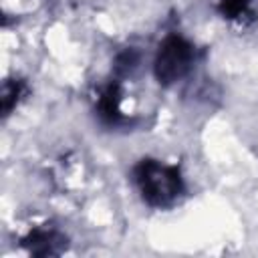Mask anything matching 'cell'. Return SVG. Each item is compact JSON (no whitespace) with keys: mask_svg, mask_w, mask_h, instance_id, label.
I'll use <instances>...</instances> for the list:
<instances>
[{"mask_svg":"<svg viewBox=\"0 0 258 258\" xmlns=\"http://www.w3.org/2000/svg\"><path fill=\"white\" fill-rule=\"evenodd\" d=\"M194 58V50L189 42H185L179 36H169L159 46L157 58H155V77L159 83L169 85L177 79H181Z\"/></svg>","mask_w":258,"mask_h":258,"instance_id":"cell-2","label":"cell"},{"mask_svg":"<svg viewBox=\"0 0 258 258\" xmlns=\"http://www.w3.org/2000/svg\"><path fill=\"white\" fill-rule=\"evenodd\" d=\"M16 99H18V83H8L4 87V93H2V109L8 111Z\"/></svg>","mask_w":258,"mask_h":258,"instance_id":"cell-3","label":"cell"},{"mask_svg":"<svg viewBox=\"0 0 258 258\" xmlns=\"http://www.w3.org/2000/svg\"><path fill=\"white\" fill-rule=\"evenodd\" d=\"M135 175H137V183L141 187L143 200L151 206H157V208L169 206L181 194V179L175 167H169L157 161H143L139 163Z\"/></svg>","mask_w":258,"mask_h":258,"instance_id":"cell-1","label":"cell"}]
</instances>
